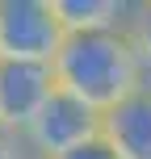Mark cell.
Listing matches in <instances>:
<instances>
[{
	"label": "cell",
	"instance_id": "6da1fadb",
	"mask_svg": "<svg viewBox=\"0 0 151 159\" xmlns=\"http://www.w3.org/2000/svg\"><path fill=\"white\" fill-rule=\"evenodd\" d=\"M59 92H72L97 113H109L139 88H147L139 59L126 42V30H101V34H67L63 50L50 63Z\"/></svg>",
	"mask_w": 151,
	"mask_h": 159
},
{
	"label": "cell",
	"instance_id": "7a4b0ae2",
	"mask_svg": "<svg viewBox=\"0 0 151 159\" xmlns=\"http://www.w3.org/2000/svg\"><path fill=\"white\" fill-rule=\"evenodd\" d=\"M67 30L55 0H0V59L8 63H55Z\"/></svg>",
	"mask_w": 151,
	"mask_h": 159
},
{
	"label": "cell",
	"instance_id": "3957f363",
	"mask_svg": "<svg viewBox=\"0 0 151 159\" xmlns=\"http://www.w3.org/2000/svg\"><path fill=\"white\" fill-rule=\"evenodd\" d=\"M25 138H30L38 159H63V155H72V151H80V147L101 138V113L92 105H84L80 96L55 88V96L30 121Z\"/></svg>",
	"mask_w": 151,
	"mask_h": 159
},
{
	"label": "cell",
	"instance_id": "277c9868",
	"mask_svg": "<svg viewBox=\"0 0 151 159\" xmlns=\"http://www.w3.org/2000/svg\"><path fill=\"white\" fill-rule=\"evenodd\" d=\"M55 71L46 63H8L0 59V126L25 134L42 105L55 96Z\"/></svg>",
	"mask_w": 151,
	"mask_h": 159
},
{
	"label": "cell",
	"instance_id": "5b68a950",
	"mask_svg": "<svg viewBox=\"0 0 151 159\" xmlns=\"http://www.w3.org/2000/svg\"><path fill=\"white\" fill-rule=\"evenodd\" d=\"M101 143H109L122 159H151V84L101 117Z\"/></svg>",
	"mask_w": 151,
	"mask_h": 159
},
{
	"label": "cell",
	"instance_id": "8992f818",
	"mask_svg": "<svg viewBox=\"0 0 151 159\" xmlns=\"http://www.w3.org/2000/svg\"><path fill=\"white\" fill-rule=\"evenodd\" d=\"M134 0H55V13L67 34H101L126 30Z\"/></svg>",
	"mask_w": 151,
	"mask_h": 159
},
{
	"label": "cell",
	"instance_id": "52a82bcc",
	"mask_svg": "<svg viewBox=\"0 0 151 159\" xmlns=\"http://www.w3.org/2000/svg\"><path fill=\"white\" fill-rule=\"evenodd\" d=\"M126 42L139 59V71L151 84V0H134L130 8V21H126Z\"/></svg>",
	"mask_w": 151,
	"mask_h": 159
},
{
	"label": "cell",
	"instance_id": "ba28073f",
	"mask_svg": "<svg viewBox=\"0 0 151 159\" xmlns=\"http://www.w3.org/2000/svg\"><path fill=\"white\" fill-rule=\"evenodd\" d=\"M0 159H38V155H34L25 134H13V130L0 126Z\"/></svg>",
	"mask_w": 151,
	"mask_h": 159
},
{
	"label": "cell",
	"instance_id": "9c48e42d",
	"mask_svg": "<svg viewBox=\"0 0 151 159\" xmlns=\"http://www.w3.org/2000/svg\"><path fill=\"white\" fill-rule=\"evenodd\" d=\"M63 159H122V155L113 151L109 143H101V138H97V143L80 147V151H72V155H63Z\"/></svg>",
	"mask_w": 151,
	"mask_h": 159
}]
</instances>
